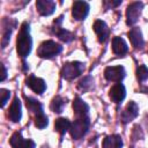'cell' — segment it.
I'll list each match as a JSON object with an SVG mask.
<instances>
[{"label": "cell", "instance_id": "1", "mask_svg": "<svg viewBox=\"0 0 148 148\" xmlns=\"http://www.w3.org/2000/svg\"><path fill=\"white\" fill-rule=\"evenodd\" d=\"M32 47V39L30 36V25L28 22H23L20 28V32L17 35V40H16V50L17 54L24 59L30 54Z\"/></svg>", "mask_w": 148, "mask_h": 148}, {"label": "cell", "instance_id": "2", "mask_svg": "<svg viewBox=\"0 0 148 148\" xmlns=\"http://www.w3.org/2000/svg\"><path fill=\"white\" fill-rule=\"evenodd\" d=\"M90 126V118L89 117H75V120L71 124L69 127V133L71 136L74 140H80L83 138Z\"/></svg>", "mask_w": 148, "mask_h": 148}, {"label": "cell", "instance_id": "3", "mask_svg": "<svg viewBox=\"0 0 148 148\" xmlns=\"http://www.w3.org/2000/svg\"><path fill=\"white\" fill-rule=\"evenodd\" d=\"M61 51H62V46L60 44L53 40H45L39 45L37 50V56L43 59H51L57 57Z\"/></svg>", "mask_w": 148, "mask_h": 148}, {"label": "cell", "instance_id": "4", "mask_svg": "<svg viewBox=\"0 0 148 148\" xmlns=\"http://www.w3.org/2000/svg\"><path fill=\"white\" fill-rule=\"evenodd\" d=\"M84 71V64L80 62V61H71V62H66L62 68H61V76L65 80H74L76 79L80 74H82V72Z\"/></svg>", "mask_w": 148, "mask_h": 148}, {"label": "cell", "instance_id": "5", "mask_svg": "<svg viewBox=\"0 0 148 148\" xmlns=\"http://www.w3.org/2000/svg\"><path fill=\"white\" fill-rule=\"evenodd\" d=\"M62 15H60L58 18H56L54 21H53V25H52V32L60 39V40H62V42H65V43H69V42H72L73 39H74V34L73 32H71V31H68V30H66V29H64L62 27H61V22H62Z\"/></svg>", "mask_w": 148, "mask_h": 148}, {"label": "cell", "instance_id": "6", "mask_svg": "<svg viewBox=\"0 0 148 148\" xmlns=\"http://www.w3.org/2000/svg\"><path fill=\"white\" fill-rule=\"evenodd\" d=\"M143 8V3L141 1H135L128 5L127 9H126V23L127 25H134L142 12Z\"/></svg>", "mask_w": 148, "mask_h": 148}, {"label": "cell", "instance_id": "7", "mask_svg": "<svg viewBox=\"0 0 148 148\" xmlns=\"http://www.w3.org/2000/svg\"><path fill=\"white\" fill-rule=\"evenodd\" d=\"M125 75H126V72L123 66H109L104 69V77L108 81L119 83L125 77Z\"/></svg>", "mask_w": 148, "mask_h": 148}, {"label": "cell", "instance_id": "8", "mask_svg": "<svg viewBox=\"0 0 148 148\" xmlns=\"http://www.w3.org/2000/svg\"><path fill=\"white\" fill-rule=\"evenodd\" d=\"M89 13V5L86 1H75L72 7V16L76 21H82Z\"/></svg>", "mask_w": 148, "mask_h": 148}, {"label": "cell", "instance_id": "9", "mask_svg": "<svg viewBox=\"0 0 148 148\" xmlns=\"http://www.w3.org/2000/svg\"><path fill=\"white\" fill-rule=\"evenodd\" d=\"M9 143L12 148H35L36 145L30 139H23L20 132H15L9 139Z\"/></svg>", "mask_w": 148, "mask_h": 148}, {"label": "cell", "instance_id": "10", "mask_svg": "<svg viewBox=\"0 0 148 148\" xmlns=\"http://www.w3.org/2000/svg\"><path fill=\"white\" fill-rule=\"evenodd\" d=\"M139 114V106L135 102L131 101L124 109V111L121 112V123L123 124H127L130 121H132L134 118H136Z\"/></svg>", "mask_w": 148, "mask_h": 148}, {"label": "cell", "instance_id": "11", "mask_svg": "<svg viewBox=\"0 0 148 148\" xmlns=\"http://www.w3.org/2000/svg\"><path fill=\"white\" fill-rule=\"evenodd\" d=\"M25 84L36 94H43L46 89V83L43 79L37 77L35 75H30L25 79Z\"/></svg>", "mask_w": 148, "mask_h": 148}, {"label": "cell", "instance_id": "12", "mask_svg": "<svg viewBox=\"0 0 148 148\" xmlns=\"http://www.w3.org/2000/svg\"><path fill=\"white\" fill-rule=\"evenodd\" d=\"M92 29L95 31V34L97 35V38H98V42L99 43H104L109 35H110V30H109V27L106 25V23L102 20H96L94 22V25H92Z\"/></svg>", "mask_w": 148, "mask_h": 148}, {"label": "cell", "instance_id": "13", "mask_svg": "<svg viewBox=\"0 0 148 148\" xmlns=\"http://www.w3.org/2000/svg\"><path fill=\"white\" fill-rule=\"evenodd\" d=\"M109 96H110L111 101L116 104H119L120 102H123L126 96V89H125L124 84L119 82V83H116L114 86H112L109 91Z\"/></svg>", "mask_w": 148, "mask_h": 148}, {"label": "cell", "instance_id": "14", "mask_svg": "<svg viewBox=\"0 0 148 148\" xmlns=\"http://www.w3.org/2000/svg\"><path fill=\"white\" fill-rule=\"evenodd\" d=\"M128 38H130V42L132 44V46L134 49H139L141 50L145 45V42H143V37H142V34H141V30L136 27H133L130 31H128Z\"/></svg>", "mask_w": 148, "mask_h": 148}, {"label": "cell", "instance_id": "15", "mask_svg": "<svg viewBox=\"0 0 148 148\" xmlns=\"http://www.w3.org/2000/svg\"><path fill=\"white\" fill-rule=\"evenodd\" d=\"M8 117L13 123H18L21 117H22V105H21V101L18 99V97H14L9 111H8Z\"/></svg>", "mask_w": 148, "mask_h": 148}, {"label": "cell", "instance_id": "16", "mask_svg": "<svg viewBox=\"0 0 148 148\" xmlns=\"http://www.w3.org/2000/svg\"><path fill=\"white\" fill-rule=\"evenodd\" d=\"M37 12L43 16H49L56 10V2L52 0H37Z\"/></svg>", "mask_w": 148, "mask_h": 148}, {"label": "cell", "instance_id": "17", "mask_svg": "<svg viewBox=\"0 0 148 148\" xmlns=\"http://www.w3.org/2000/svg\"><path fill=\"white\" fill-rule=\"evenodd\" d=\"M73 110H74V114L76 118L77 117H89V106L81 97L74 98Z\"/></svg>", "mask_w": 148, "mask_h": 148}, {"label": "cell", "instance_id": "18", "mask_svg": "<svg viewBox=\"0 0 148 148\" xmlns=\"http://www.w3.org/2000/svg\"><path fill=\"white\" fill-rule=\"evenodd\" d=\"M112 51L117 56H124V54L127 53L128 46L121 37H113V39H112Z\"/></svg>", "mask_w": 148, "mask_h": 148}, {"label": "cell", "instance_id": "19", "mask_svg": "<svg viewBox=\"0 0 148 148\" xmlns=\"http://www.w3.org/2000/svg\"><path fill=\"white\" fill-rule=\"evenodd\" d=\"M14 27H15V24L12 25L9 18L3 20V22H2V39H1V46H2V49H5L7 46L9 39H10V35H12V31H13Z\"/></svg>", "mask_w": 148, "mask_h": 148}, {"label": "cell", "instance_id": "20", "mask_svg": "<svg viewBox=\"0 0 148 148\" xmlns=\"http://www.w3.org/2000/svg\"><path fill=\"white\" fill-rule=\"evenodd\" d=\"M121 147H123V140L118 134L108 135L103 140V148H121Z\"/></svg>", "mask_w": 148, "mask_h": 148}, {"label": "cell", "instance_id": "21", "mask_svg": "<svg viewBox=\"0 0 148 148\" xmlns=\"http://www.w3.org/2000/svg\"><path fill=\"white\" fill-rule=\"evenodd\" d=\"M24 98H25V105H27L28 110L31 111L32 113H35V116L38 114V113L44 112L42 104H40L37 99H35V98H32V97H27V96H25Z\"/></svg>", "mask_w": 148, "mask_h": 148}, {"label": "cell", "instance_id": "22", "mask_svg": "<svg viewBox=\"0 0 148 148\" xmlns=\"http://www.w3.org/2000/svg\"><path fill=\"white\" fill-rule=\"evenodd\" d=\"M71 124H72V123H71L67 118H58V119H56V121H54V130H56L60 135H64L67 131H69Z\"/></svg>", "mask_w": 148, "mask_h": 148}, {"label": "cell", "instance_id": "23", "mask_svg": "<svg viewBox=\"0 0 148 148\" xmlns=\"http://www.w3.org/2000/svg\"><path fill=\"white\" fill-rule=\"evenodd\" d=\"M65 104H66V102H65V99H64L62 97L56 96V97L51 101L50 109H51L53 112H56V113H60V112H62Z\"/></svg>", "mask_w": 148, "mask_h": 148}, {"label": "cell", "instance_id": "24", "mask_svg": "<svg viewBox=\"0 0 148 148\" xmlns=\"http://www.w3.org/2000/svg\"><path fill=\"white\" fill-rule=\"evenodd\" d=\"M94 88V80L91 76H84L79 83H77V89L82 92L89 91Z\"/></svg>", "mask_w": 148, "mask_h": 148}, {"label": "cell", "instance_id": "25", "mask_svg": "<svg viewBox=\"0 0 148 148\" xmlns=\"http://www.w3.org/2000/svg\"><path fill=\"white\" fill-rule=\"evenodd\" d=\"M35 125L39 130H43L49 125V119H47V117L44 112L38 113V114L35 116Z\"/></svg>", "mask_w": 148, "mask_h": 148}, {"label": "cell", "instance_id": "26", "mask_svg": "<svg viewBox=\"0 0 148 148\" xmlns=\"http://www.w3.org/2000/svg\"><path fill=\"white\" fill-rule=\"evenodd\" d=\"M136 76L140 82H143L148 79V68L145 65H140L136 69Z\"/></svg>", "mask_w": 148, "mask_h": 148}, {"label": "cell", "instance_id": "27", "mask_svg": "<svg viewBox=\"0 0 148 148\" xmlns=\"http://www.w3.org/2000/svg\"><path fill=\"white\" fill-rule=\"evenodd\" d=\"M0 96H1V106L3 108L7 103V101L9 99V96H10V91L7 90V89H0Z\"/></svg>", "mask_w": 148, "mask_h": 148}, {"label": "cell", "instance_id": "28", "mask_svg": "<svg viewBox=\"0 0 148 148\" xmlns=\"http://www.w3.org/2000/svg\"><path fill=\"white\" fill-rule=\"evenodd\" d=\"M121 3V0H118V1H104V5H105V9H109L110 7H116L118 5Z\"/></svg>", "mask_w": 148, "mask_h": 148}, {"label": "cell", "instance_id": "29", "mask_svg": "<svg viewBox=\"0 0 148 148\" xmlns=\"http://www.w3.org/2000/svg\"><path fill=\"white\" fill-rule=\"evenodd\" d=\"M1 69H2V72H1L0 81H3V80L7 77V69H6V67H5V65H3V64H1Z\"/></svg>", "mask_w": 148, "mask_h": 148}]
</instances>
